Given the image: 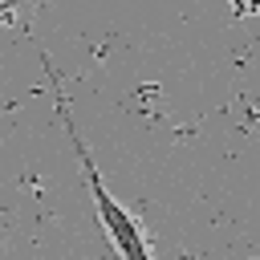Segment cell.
I'll list each match as a JSON object with an SVG mask.
<instances>
[{
	"label": "cell",
	"instance_id": "7a4b0ae2",
	"mask_svg": "<svg viewBox=\"0 0 260 260\" xmlns=\"http://www.w3.org/2000/svg\"><path fill=\"white\" fill-rule=\"evenodd\" d=\"M12 16H16L12 8H0V28H4V24H12Z\"/></svg>",
	"mask_w": 260,
	"mask_h": 260
},
{
	"label": "cell",
	"instance_id": "6da1fadb",
	"mask_svg": "<svg viewBox=\"0 0 260 260\" xmlns=\"http://www.w3.org/2000/svg\"><path fill=\"white\" fill-rule=\"evenodd\" d=\"M37 57H41V69H45L49 89H53L57 122H61V130H65V138H69V146H73L77 162H81V175H85V187H89L93 211H98V219H102V232L110 236V244H114V252H118L122 260H154L150 240H146V232H142L138 215H134L122 199H114V191H110V187H106V179L98 175V162H93L89 146L81 142V130H77L73 110H69V98H65V89H61V73L53 69V61H49V53H45V49H37Z\"/></svg>",
	"mask_w": 260,
	"mask_h": 260
}]
</instances>
